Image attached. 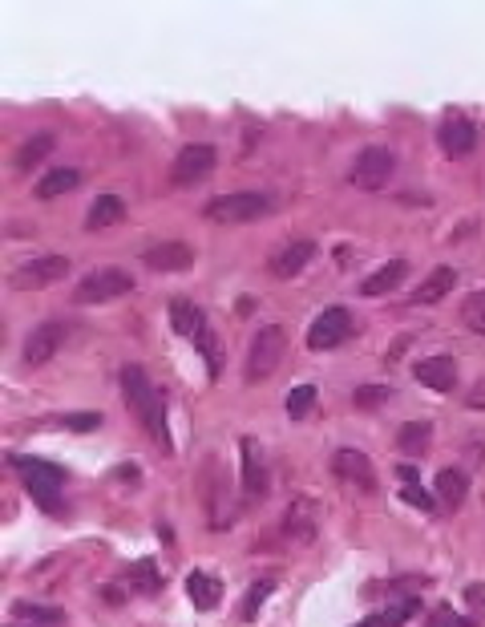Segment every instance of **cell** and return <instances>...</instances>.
<instances>
[{"mask_svg":"<svg viewBox=\"0 0 485 627\" xmlns=\"http://www.w3.org/2000/svg\"><path fill=\"white\" fill-rule=\"evenodd\" d=\"M12 615H17V619H33V623H61L65 611L41 607V603H28V599H17V603H12Z\"/></svg>","mask_w":485,"mask_h":627,"instance_id":"29","label":"cell"},{"mask_svg":"<svg viewBox=\"0 0 485 627\" xmlns=\"http://www.w3.org/2000/svg\"><path fill=\"white\" fill-rule=\"evenodd\" d=\"M405 275H408V264H405V259H388V264H380L372 275H364L360 292H364V296H388L392 288H400V283H405Z\"/></svg>","mask_w":485,"mask_h":627,"instance_id":"19","label":"cell"},{"mask_svg":"<svg viewBox=\"0 0 485 627\" xmlns=\"http://www.w3.org/2000/svg\"><path fill=\"white\" fill-rule=\"evenodd\" d=\"M271 591H275V579H259V583H251L247 603H243V619H255L259 607L267 603V595H271Z\"/></svg>","mask_w":485,"mask_h":627,"instance_id":"32","label":"cell"},{"mask_svg":"<svg viewBox=\"0 0 485 627\" xmlns=\"http://www.w3.org/2000/svg\"><path fill=\"white\" fill-rule=\"evenodd\" d=\"M432 627H469V623H465L461 615H453L449 607H445V611H437V615H432Z\"/></svg>","mask_w":485,"mask_h":627,"instance_id":"37","label":"cell"},{"mask_svg":"<svg viewBox=\"0 0 485 627\" xmlns=\"http://www.w3.org/2000/svg\"><path fill=\"white\" fill-rule=\"evenodd\" d=\"M465 494H469L465 469H441V474H437V498H441V502L461 506V502H465Z\"/></svg>","mask_w":485,"mask_h":627,"instance_id":"25","label":"cell"},{"mask_svg":"<svg viewBox=\"0 0 485 627\" xmlns=\"http://www.w3.org/2000/svg\"><path fill=\"white\" fill-rule=\"evenodd\" d=\"M243 486H247V494H259L263 498L267 494V469H263V458H259V450H255V442L251 437H243Z\"/></svg>","mask_w":485,"mask_h":627,"instance_id":"22","label":"cell"},{"mask_svg":"<svg viewBox=\"0 0 485 627\" xmlns=\"http://www.w3.org/2000/svg\"><path fill=\"white\" fill-rule=\"evenodd\" d=\"M356 627H384V619L372 615V619H364V623H356Z\"/></svg>","mask_w":485,"mask_h":627,"instance_id":"39","label":"cell"},{"mask_svg":"<svg viewBox=\"0 0 485 627\" xmlns=\"http://www.w3.org/2000/svg\"><path fill=\"white\" fill-rule=\"evenodd\" d=\"M122 389H125V405L133 409V417L141 421V429L150 433V442L158 450L170 453V433H166V405H162L158 389L150 385L141 364H125L122 369Z\"/></svg>","mask_w":485,"mask_h":627,"instance_id":"1","label":"cell"},{"mask_svg":"<svg viewBox=\"0 0 485 627\" xmlns=\"http://www.w3.org/2000/svg\"><path fill=\"white\" fill-rule=\"evenodd\" d=\"M388 397H392V389H384V385H360V389L352 393L356 409H376L380 401H388Z\"/></svg>","mask_w":485,"mask_h":627,"instance_id":"34","label":"cell"},{"mask_svg":"<svg viewBox=\"0 0 485 627\" xmlns=\"http://www.w3.org/2000/svg\"><path fill=\"white\" fill-rule=\"evenodd\" d=\"M125 219V203L117 195H97L85 211V227L89 231H106V227H117Z\"/></svg>","mask_w":485,"mask_h":627,"instance_id":"20","label":"cell"},{"mask_svg":"<svg viewBox=\"0 0 485 627\" xmlns=\"http://www.w3.org/2000/svg\"><path fill=\"white\" fill-rule=\"evenodd\" d=\"M170 324H174L178 336H186V340H198V336L206 332V316L203 308L194 300H186V296H178V300H170Z\"/></svg>","mask_w":485,"mask_h":627,"instance_id":"18","label":"cell"},{"mask_svg":"<svg viewBox=\"0 0 485 627\" xmlns=\"http://www.w3.org/2000/svg\"><path fill=\"white\" fill-rule=\"evenodd\" d=\"M348 332H352V316H348V308H327V312H319V316L311 320L308 348H311V353H327V348L344 345Z\"/></svg>","mask_w":485,"mask_h":627,"instance_id":"9","label":"cell"},{"mask_svg":"<svg viewBox=\"0 0 485 627\" xmlns=\"http://www.w3.org/2000/svg\"><path fill=\"white\" fill-rule=\"evenodd\" d=\"M413 377H416V385H424L432 393H449L457 385V361L453 356H424L413 369Z\"/></svg>","mask_w":485,"mask_h":627,"instance_id":"16","label":"cell"},{"mask_svg":"<svg viewBox=\"0 0 485 627\" xmlns=\"http://www.w3.org/2000/svg\"><path fill=\"white\" fill-rule=\"evenodd\" d=\"M101 425V413H69L65 417V429H73V433H89V429H97Z\"/></svg>","mask_w":485,"mask_h":627,"instance_id":"35","label":"cell"},{"mask_svg":"<svg viewBox=\"0 0 485 627\" xmlns=\"http://www.w3.org/2000/svg\"><path fill=\"white\" fill-rule=\"evenodd\" d=\"M125 583H130L133 591H141V595L158 591L162 574H158V566H154V558H138V563H130V571H125Z\"/></svg>","mask_w":485,"mask_h":627,"instance_id":"26","label":"cell"},{"mask_svg":"<svg viewBox=\"0 0 485 627\" xmlns=\"http://www.w3.org/2000/svg\"><path fill=\"white\" fill-rule=\"evenodd\" d=\"M53 146H57L53 134H33L28 142H20V151H17V159H12V162H17L20 175H28V170L36 167V162L49 159V151H53Z\"/></svg>","mask_w":485,"mask_h":627,"instance_id":"24","label":"cell"},{"mask_svg":"<svg viewBox=\"0 0 485 627\" xmlns=\"http://www.w3.org/2000/svg\"><path fill=\"white\" fill-rule=\"evenodd\" d=\"M141 264L150 272H186L194 264V248L182 243V239H158L154 248L141 251Z\"/></svg>","mask_w":485,"mask_h":627,"instance_id":"12","label":"cell"},{"mask_svg":"<svg viewBox=\"0 0 485 627\" xmlns=\"http://www.w3.org/2000/svg\"><path fill=\"white\" fill-rule=\"evenodd\" d=\"M283 534L291 542H311L319 534V502L316 498H291L287 514H283Z\"/></svg>","mask_w":485,"mask_h":627,"instance_id":"11","label":"cell"},{"mask_svg":"<svg viewBox=\"0 0 485 627\" xmlns=\"http://www.w3.org/2000/svg\"><path fill=\"white\" fill-rule=\"evenodd\" d=\"M311 405H316V385H300V389H291L287 397H283V409H287L291 421L308 417V413H311Z\"/></svg>","mask_w":485,"mask_h":627,"instance_id":"28","label":"cell"},{"mask_svg":"<svg viewBox=\"0 0 485 627\" xmlns=\"http://www.w3.org/2000/svg\"><path fill=\"white\" fill-rule=\"evenodd\" d=\"M437 142H441V151L449 154V159H465V154H473V146H477V126L469 122V118L453 114V118L441 122Z\"/></svg>","mask_w":485,"mask_h":627,"instance_id":"15","label":"cell"},{"mask_svg":"<svg viewBox=\"0 0 485 627\" xmlns=\"http://www.w3.org/2000/svg\"><path fill=\"white\" fill-rule=\"evenodd\" d=\"M214 162H219L214 146H206V142H190V146H182V151H178L174 167H170V183H174V186L203 183V178L214 175Z\"/></svg>","mask_w":485,"mask_h":627,"instance_id":"8","label":"cell"},{"mask_svg":"<svg viewBox=\"0 0 485 627\" xmlns=\"http://www.w3.org/2000/svg\"><path fill=\"white\" fill-rule=\"evenodd\" d=\"M186 595H190V603L198 611H214V607H219L222 591H219V583H214L206 571H190V574H186Z\"/></svg>","mask_w":485,"mask_h":627,"instance_id":"23","label":"cell"},{"mask_svg":"<svg viewBox=\"0 0 485 627\" xmlns=\"http://www.w3.org/2000/svg\"><path fill=\"white\" fill-rule=\"evenodd\" d=\"M416 611H421V603H416V599H397V603H388L380 619H384V627H405Z\"/></svg>","mask_w":485,"mask_h":627,"instance_id":"31","label":"cell"},{"mask_svg":"<svg viewBox=\"0 0 485 627\" xmlns=\"http://www.w3.org/2000/svg\"><path fill=\"white\" fill-rule=\"evenodd\" d=\"M453 288H457V272L441 264V267H432V272L416 283V292H413V300H408V304H416V308H432V304H441Z\"/></svg>","mask_w":485,"mask_h":627,"instance_id":"17","label":"cell"},{"mask_svg":"<svg viewBox=\"0 0 485 627\" xmlns=\"http://www.w3.org/2000/svg\"><path fill=\"white\" fill-rule=\"evenodd\" d=\"M65 345V324H57V320H44V324H36L33 332L25 336V364L28 369H41V364H49L57 353H61Z\"/></svg>","mask_w":485,"mask_h":627,"instance_id":"10","label":"cell"},{"mask_svg":"<svg viewBox=\"0 0 485 627\" xmlns=\"http://www.w3.org/2000/svg\"><path fill=\"white\" fill-rule=\"evenodd\" d=\"M65 275H69V259L65 256H41V259L20 264L17 272L9 275V288H17V292H41V288H49V283H61Z\"/></svg>","mask_w":485,"mask_h":627,"instance_id":"7","label":"cell"},{"mask_svg":"<svg viewBox=\"0 0 485 627\" xmlns=\"http://www.w3.org/2000/svg\"><path fill=\"white\" fill-rule=\"evenodd\" d=\"M9 627H20V623H9Z\"/></svg>","mask_w":485,"mask_h":627,"instance_id":"40","label":"cell"},{"mask_svg":"<svg viewBox=\"0 0 485 627\" xmlns=\"http://www.w3.org/2000/svg\"><path fill=\"white\" fill-rule=\"evenodd\" d=\"M271 211L267 195L259 191H235V195H219L203 207V215L211 223H251V219H263Z\"/></svg>","mask_w":485,"mask_h":627,"instance_id":"5","label":"cell"},{"mask_svg":"<svg viewBox=\"0 0 485 627\" xmlns=\"http://www.w3.org/2000/svg\"><path fill=\"white\" fill-rule=\"evenodd\" d=\"M392 170H397V154L388 146H364L356 154L352 170H348V183L360 186V191H380V186H388Z\"/></svg>","mask_w":485,"mask_h":627,"instance_id":"6","label":"cell"},{"mask_svg":"<svg viewBox=\"0 0 485 627\" xmlns=\"http://www.w3.org/2000/svg\"><path fill=\"white\" fill-rule=\"evenodd\" d=\"M81 186V170H73V167H57V170H49V175H41L36 178V199H61V195H69V191H77Z\"/></svg>","mask_w":485,"mask_h":627,"instance_id":"21","label":"cell"},{"mask_svg":"<svg viewBox=\"0 0 485 627\" xmlns=\"http://www.w3.org/2000/svg\"><path fill=\"white\" fill-rule=\"evenodd\" d=\"M283 353H287V332L279 324L259 328L247 348V380H267L283 364Z\"/></svg>","mask_w":485,"mask_h":627,"instance_id":"3","label":"cell"},{"mask_svg":"<svg viewBox=\"0 0 485 627\" xmlns=\"http://www.w3.org/2000/svg\"><path fill=\"white\" fill-rule=\"evenodd\" d=\"M465 409H473V413H481V409H485V380H477L473 389H469V397H465Z\"/></svg>","mask_w":485,"mask_h":627,"instance_id":"36","label":"cell"},{"mask_svg":"<svg viewBox=\"0 0 485 627\" xmlns=\"http://www.w3.org/2000/svg\"><path fill=\"white\" fill-rule=\"evenodd\" d=\"M133 292V275L125 267H97L89 272L85 280L77 283V292H73V304L81 308H93V304H109L117 296H130Z\"/></svg>","mask_w":485,"mask_h":627,"instance_id":"2","label":"cell"},{"mask_svg":"<svg viewBox=\"0 0 485 627\" xmlns=\"http://www.w3.org/2000/svg\"><path fill=\"white\" fill-rule=\"evenodd\" d=\"M12 466L20 469V477H25L28 494L36 498V506L57 510V490H61V482H65V469L53 466V461H41V458H12Z\"/></svg>","mask_w":485,"mask_h":627,"instance_id":"4","label":"cell"},{"mask_svg":"<svg viewBox=\"0 0 485 627\" xmlns=\"http://www.w3.org/2000/svg\"><path fill=\"white\" fill-rule=\"evenodd\" d=\"M332 474L356 490H376V469H372L368 453H360V450H335Z\"/></svg>","mask_w":485,"mask_h":627,"instance_id":"13","label":"cell"},{"mask_svg":"<svg viewBox=\"0 0 485 627\" xmlns=\"http://www.w3.org/2000/svg\"><path fill=\"white\" fill-rule=\"evenodd\" d=\"M400 498H405L408 506H416V510H424V514H429V510H437V498H432L429 490L421 486V482H405V490H400Z\"/></svg>","mask_w":485,"mask_h":627,"instance_id":"33","label":"cell"},{"mask_svg":"<svg viewBox=\"0 0 485 627\" xmlns=\"http://www.w3.org/2000/svg\"><path fill=\"white\" fill-rule=\"evenodd\" d=\"M461 324L469 332H485V292H469L461 304Z\"/></svg>","mask_w":485,"mask_h":627,"instance_id":"30","label":"cell"},{"mask_svg":"<svg viewBox=\"0 0 485 627\" xmlns=\"http://www.w3.org/2000/svg\"><path fill=\"white\" fill-rule=\"evenodd\" d=\"M311 259H316V239H291V243H283L271 256L267 272H271L275 280H291V275H300Z\"/></svg>","mask_w":485,"mask_h":627,"instance_id":"14","label":"cell"},{"mask_svg":"<svg viewBox=\"0 0 485 627\" xmlns=\"http://www.w3.org/2000/svg\"><path fill=\"white\" fill-rule=\"evenodd\" d=\"M429 442H432V425L429 421H408V425H400V433H397V445L405 453H424V450H429Z\"/></svg>","mask_w":485,"mask_h":627,"instance_id":"27","label":"cell"},{"mask_svg":"<svg viewBox=\"0 0 485 627\" xmlns=\"http://www.w3.org/2000/svg\"><path fill=\"white\" fill-rule=\"evenodd\" d=\"M400 477H405V482H421V474H416V466H400Z\"/></svg>","mask_w":485,"mask_h":627,"instance_id":"38","label":"cell"}]
</instances>
